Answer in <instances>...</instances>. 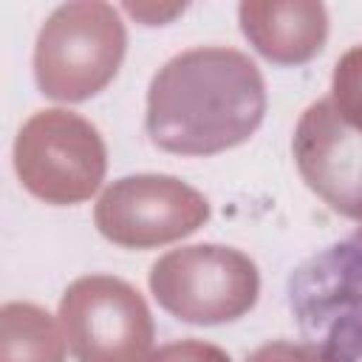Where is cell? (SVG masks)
Returning <instances> with one entry per match:
<instances>
[{
  "mask_svg": "<svg viewBox=\"0 0 362 362\" xmlns=\"http://www.w3.org/2000/svg\"><path fill=\"white\" fill-rule=\"evenodd\" d=\"M266 116V82L255 59L201 45L167 59L147 88L144 127L175 156H215L243 144Z\"/></svg>",
  "mask_w": 362,
  "mask_h": 362,
  "instance_id": "6da1fadb",
  "label": "cell"
},
{
  "mask_svg": "<svg viewBox=\"0 0 362 362\" xmlns=\"http://www.w3.org/2000/svg\"><path fill=\"white\" fill-rule=\"evenodd\" d=\"M124 51L127 31L119 8L102 0L62 3L37 34V88L57 102H85L113 82Z\"/></svg>",
  "mask_w": 362,
  "mask_h": 362,
  "instance_id": "7a4b0ae2",
  "label": "cell"
},
{
  "mask_svg": "<svg viewBox=\"0 0 362 362\" xmlns=\"http://www.w3.org/2000/svg\"><path fill=\"white\" fill-rule=\"evenodd\" d=\"M11 158L20 184L51 206L88 201L107 173L102 133L85 116L65 107L31 113L17 130Z\"/></svg>",
  "mask_w": 362,
  "mask_h": 362,
  "instance_id": "3957f363",
  "label": "cell"
},
{
  "mask_svg": "<svg viewBox=\"0 0 362 362\" xmlns=\"http://www.w3.org/2000/svg\"><path fill=\"white\" fill-rule=\"evenodd\" d=\"M158 305L189 325H221L249 314L260 272L249 255L221 243H192L161 255L150 269Z\"/></svg>",
  "mask_w": 362,
  "mask_h": 362,
  "instance_id": "277c9868",
  "label": "cell"
},
{
  "mask_svg": "<svg viewBox=\"0 0 362 362\" xmlns=\"http://www.w3.org/2000/svg\"><path fill=\"white\" fill-rule=\"evenodd\" d=\"M59 322L76 362H144L156 325L144 297L122 277H76L59 300Z\"/></svg>",
  "mask_w": 362,
  "mask_h": 362,
  "instance_id": "5b68a950",
  "label": "cell"
},
{
  "mask_svg": "<svg viewBox=\"0 0 362 362\" xmlns=\"http://www.w3.org/2000/svg\"><path fill=\"white\" fill-rule=\"evenodd\" d=\"M209 201L187 181L164 173H136L113 181L93 206L99 235L122 249H156L198 232Z\"/></svg>",
  "mask_w": 362,
  "mask_h": 362,
  "instance_id": "8992f818",
  "label": "cell"
},
{
  "mask_svg": "<svg viewBox=\"0 0 362 362\" xmlns=\"http://www.w3.org/2000/svg\"><path fill=\"white\" fill-rule=\"evenodd\" d=\"M356 79L334 76V96L308 105L294 127L291 150L303 181L345 218L359 215V127Z\"/></svg>",
  "mask_w": 362,
  "mask_h": 362,
  "instance_id": "52a82bcc",
  "label": "cell"
},
{
  "mask_svg": "<svg viewBox=\"0 0 362 362\" xmlns=\"http://www.w3.org/2000/svg\"><path fill=\"white\" fill-rule=\"evenodd\" d=\"M356 238H351L291 274V311L325 362H356V334L342 328V320L356 325Z\"/></svg>",
  "mask_w": 362,
  "mask_h": 362,
  "instance_id": "ba28073f",
  "label": "cell"
},
{
  "mask_svg": "<svg viewBox=\"0 0 362 362\" xmlns=\"http://www.w3.org/2000/svg\"><path fill=\"white\" fill-rule=\"evenodd\" d=\"M238 20L249 45L274 65H303L328 40V11L314 0H246Z\"/></svg>",
  "mask_w": 362,
  "mask_h": 362,
  "instance_id": "9c48e42d",
  "label": "cell"
},
{
  "mask_svg": "<svg viewBox=\"0 0 362 362\" xmlns=\"http://www.w3.org/2000/svg\"><path fill=\"white\" fill-rule=\"evenodd\" d=\"M0 362H65V339L42 305L23 300L0 305Z\"/></svg>",
  "mask_w": 362,
  "mask_h": 362,
  "instance_id": "30bf717a",
  "label": "cell"
},
{
  "mask_svg": "<svg viewBox=\"0 0 362 362\" xmlns=\"http://www.w3.org/2000/svg\"><path fill=\"white\" fill-rule=\"evenodd\" d=\"M144 362H232V356L204 339H178L153 351Z\"/></svg>",
  "mask_w": 362,
  "mask_h": 362,
  "instance_id": "8fae6325",
  "label": "cell"
},
{
  "mask_svg": "<svg viewBox=\"0 0 362 362\" xmlns=\"http://www.w3.org/2000/svg\"><path fill=\"white\" fill-rule=\"evenodd\" d=\"M246 362H325V356L311 345L274 339V342L255 348Z\"/></svg>",
  "mask_w": 362,
  "mask_h": 362,
  "instance_id": "7c38bea8",
  "label": "cell"
}]
</instances>
